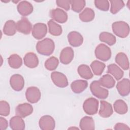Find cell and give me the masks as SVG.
<instances>
[{
    "label": "cell",
    "instance_id": "1",
    "mask_svg": "<svg viewBox=\"0 0 130 130\" xmlns=\"http://www.w3.org/2000/svg\"><path fill=\"white\" fill-rule=\"evenodd\" d=\"M36 48L39 53L43 55L49 56L53 52L55 48V44L52 39L45 38L38 42Z\"/></svg>",
    "mask_w": 130,
    "mask_h": 130
},
{
    "label": "cell",
    "instance_id": "2",
    "mask_svg": "<svg viewBox=\"0 0 130 130\" xmlns=\"http://www.w3.org/2000/svg\"><path fill=\"white\" fill-rule=\"evenodd\" d=\"M112 31L118 37L124 38L127 37L129 33L128 24L122 21H116L112 24Z\"/></svg>",
    "mask_w": 130,
    "mask_h": 130
},
{
    "label": "cell",
    "instance_id": "3",
    "mask_svg": "<svg viewBox=\"0 0 130 130\" xmlns=\"http://www.w3.org/2000/svg\"><path fill=\"white\" fill-rule=\"evenodd\" d=\"M90 89L92 94L100 99H105L109 95V91L101 86L98 81L94 80L90 85Z\"/></svg>",
    "mask_w": 130,
    "mask_h": 130
},
{
    "label": "cell",
    "instance_id": "4",
    "mask_svg": "<svg viewBox=\"0 0 130 130\" xmlns=\"http://www.w3.org/2000/svg\"><path fill=\"white\" fill-rule=\"evenodd\" d=\"M95 57L104 61L108 60L111 56V51L110 48L104 44H100L95 49Z\"/></svg>",
    "mask_w": 130,
    "mask_h": 130
},
{
    "label": "cell",
    "instance_id": "5",
    "mask_svg": "<svg viewBox=\"0 0 130 130\" xmlns=\"http://www.w3.org/2000/svg\"><path fill=\"white\" fill-rule=\"evenodd\" d=\"M99 108V101L95 98H89L83 103V109L84 112L90 115L95 114Z\"/></svg>",
    "mask_w": 130,
    "mask_h": 130
},
{
    "label": "cell",
    "instance_id": "6",
    "mask_svg": "<svg viewBox=\"0 0 130 130\" xmlns=\"http://www.w3.org/2000/svg\"><path fill=\"white\" fill-rule=\"evenodd\" d=\"M51 78L53 83L57 87L64 88L68 85L67 77L59 72H53L51 74Z\"/></svg>",
    "mask_w": 130,
    "mask_h": 130
},
{
    "label": "cell",
    "instance_id": "7",
    "mask_svg": "<svg viewBox=\"0 0 130 130\" xmlns=\"http://www.w3.org/2000/svg\"><path fill=\"white\" fill-rule=\"evenodd\" d=\"M25 96L28 102L34 104L37 103L40 100L41 93L38 87L31 86L27 88L25 92Z\"/></svg>",
    "mask_w": 130,
    "mask_h": 130
},
{
    "label": "cell",
    "instance_id": "8",
    "mask_svg": "<svg viewBox=\"0 0 130 130\" xmlns=\"http://www.w3.org/2000/svg\"><path fill=\"white\" fill-rule=\"evenodd\" d=\"M32 35L37 40L43 38L47 33V25L43 23H37L32 27Z\"/></svg>",
    "mask_w": 130,
    "mask_h": 130
},
{
    "label": "cell",
    "instance_id": "9",
    "mask_svg": "<svg viewBox=\"0 0 130 130\" xmlns=\"http://www.w3.org/2000/svg\"><path fill=\"white\" fill-rule=\"evenodd\" d=\"M39 125L40 128L42 130H53L55 126V122L51 116L44 115L40 118Z\"/></svg>",
    "mask_w": 130,
    "mask_h": 130
},
{
    "label": "cell",
    "instance_id": "10",
    "mask_svg": "<svg viewBox=\"0 0 130 130\" xmlns=\"http://www.w3.org/2000/svg\"><path fill=\"white\" fill-rule=\"evenodd\" d=\"M50 15L52 20L60 23H65L68 20V14L63 10L60 8L52 9L50 11Z\"/></svg>",
    "mask_w": 130,
    "mask_h": 130
},
{
    "label": "cell",
    "instance_id": "11",
    "mask_svg": "<svg viewBox=\"0 0 130 130\" xmlns=\"http://www.w3.org/2000/svg\"><path fill=\"white\" fill-rule=\"evenodd\" d=\"M10 84L13 90L19 91L21 90L24 87V80L21 75L14 74L10 78Z\"/></svg>",
    "mask_w": 130,
    "mask_h": 130
},
{
    "label": "cell",
    "instance_id": "12",
    "mask_svg": "<svg viewBox=\"0 0 130 130\" xmlns=\"http://www.w3.org/2000/svg\"><path fill=\"white\" fill-rule=\"evenodd\" d=\"M33 112L32 106L27 103L19 104L16 108L15 113L16 115L25 118L30 115Z\"/></svg>",
    "mask_w": 130,
    "mask_h": 130
},
{
    "label": "cell",
    "instance_id": "13",
    "mask_svg": "<svg viewBox=\"0 0 130 130\" xmlns=\"http://www.w3.org/2000/svg\"><path fill=\"white\" fill-rule=\"evenodd\" d=\"M74 56V50L71 47L64 48L60 52L59 59L62 64H69L73 60Z\"/></svg>",
    "mask_w": 130,
    "mask_h": 130
},
{
    "label": "cell",
    "instance_id": "14",
    "mask_svg": "<svg viewBox=\"0 0 130 130\" xmlns=\"http://www.w3.org/2000/svg\"><path fill=\"white\" fill-rule=\"evenodd\" d=\"M17 30L23 34H29L31 29L32 25L27 18L23 17L16 23Z\"/></svg>",
    "mask_w": 130,
    "mask_h": 130
},
{
    "label": "cell",
    "instance_id": "15",
    "mask_svg": "<svg viewBox=\"0 0 130 130\" xmlns=\"http://www.w3.org/2000/svg\"><path fill=\"white\" fill-rule=\"evenodd\" d=\"M68 40L69 44L75 47L81 46L83 42L82 36L76 31H72L69 32L68 35Z\"/></svg>",
    "mask_w": 130,
    "mask_h": 130
},
{
    "label": "cell",
    "instance_id": "16",
    "mask_svg": "<svg viewBox=\"0 0 130 130\" xmlns=\"http://www.w3.org/2000/svg\"><path fill=\"white\" fill-rule=\"evenodd\" d=\"M129 80L127 78H124L118 82L116 85V88L120 95L125 96L128 95L129 93Z\"/></svg>",
    "mask_w": 130,
    "mask_h": 130
},
{
    "label": "cell",
    "instance_id": "17",
    "mask_svg": "<svg viewBox=\"0 0 130 130\" xmlns=\"http://www.w3.org/2000/svg\"><path fill=\"white\" fill-rule=\"evenodd\" d=\"M17 8L19 13L23 16H26L30 14L34 10L33 6L31 3L26 1L20 2L17 5Z\"/></svg>",
    "mask_w": 130,
    "mask_h": 130
},
{
    "label": "cell",
    "instance_id": "18",
    "mask_svg": "<svg viewBox=\"0 0 130 130\" xmlns=\"http://www.w3.org/2000/svg\"><path fill=\"white\" fill-rule=\"evenodd\" d=\"M100 109L99 110V115L103 118H108L112 115L113 110L111 104L106 101H101Z\"/></svg>",
    "mask_w": 130,
    "mask_h": 130
},
{
    "label": "cell",
    "instance_id": "19",
    "mask_svg": "<svg viewBox=\"0 0 130 130\" xmlns=\"http://www.w3.org/2000/svg\"><path fill=\"white\" fill-rule=\"evenodd\" d=\"M24 63L28 68H35L39 64V59L37 55L33 52L27 53L24 57Z\"/></svg>",
    "mask_w": 130,
    "mask_h": 130
},
{
    "label": "cell",
    "instance_id": "20",
    "mask_svg": "<svg viewBox=\"0 0 130 130\" xmlns=\"http://www.w3.org/2000/svg\"><path fill=\"white\" fill-rule=\"evenodd\" d=\"M88 86V82L84 80H76L71 84L72 90L75 93H80L84 91Z\"/></svg>",
    "mask_w": 130,
    "mask_h": 130
},
{
    "label": "cell",
    "instance_id": "21",
    "mask_svg": "<svg viewBox=\"0 0 130 130\" xmlns=\"http://www.w3.org/2000/svg\"><path fill=\"white\" fill-rule=\"evenodd\" d=\"M10 126L13 130H23L25 128V122L21 117L15 116L10 120Z\"/></svg>",
    "mask_w": 130,
    "mask_h": 130
},
{
    "label": "cell",
    "instance_id": "22",
    "mask_svg": "<svg viewBox=\"0 0 130 130\" xmlns=\"http://www.w3.org/2000/svg\"><path fill=\"white\" fill-rule=\"evenodd\" d=\"M79 126L82 130H94L95 129L93 119L90 116H84L81 118Z\"/></svg>",
    "mask_w": 130,
    "mask_h": 130
},
{
    "label": "cell",
    "instance_id": "23",
    "mask_svg": "<svg viewBox=\"0 0 130 130\" xmlns=\"http://www.w3.org/2000/svg\"><path fill=\"white\" fill-rule=\"evenodd\" d=\"M115 61L122 69L127 70L129 64L127 55L123 52H119L116 55Z\"/></svg>",
    "mask_w": 130,
    "mask_h": 130
},
{
    "label": "cell",
    "instance_id": "24",
    "mask_svg": "<svg viewBox=\"0 0 130 130\" xmlns=\"http://www.w3.org/2000/svg\"><path fill=\"white\" fill-rule=\"evenodd\" d=\"M107 68V72L111 74L116 80H119L123 76V71L116 64H110Z\"/></svg>",
    "mask_w": 130,
    "mask_h": 130
},
{
    "label": "cell",
    "instance_id": "25",
    "mask_svg": "<svg viewBox=\"0 0 130 130\" xmlns=\"http://www.w3.org/2000/svg\"><path fill=\"white\" fill-rule=\"evenodd\" d=\"M17 30V24L14 21L12 20L6 21L3 27V32L8 36L14 35Z\"/></svg>",
    "mask_w": 130,
    "mask_h": 130
},
{
    "label": "cell",
    "instance_id": "26",
    "mask_svg": "<svg viewBox=\"0 0 130 130\" xmlns=\"http://www.w3.org/2000/svg\"><path fill=\"white\" fill-rule=\"evenodd\" d=\"M49 32L54 36H58L62 34V29L61 26L56 23L53 20H50L47 23Z\"/></svg>",
    "mask_w": 130,
    "mask_h": 130
},
{
    "label": "cell",
    "instance_id": "27",
    "mask_svg": "<svg viewBox=\"0 0 130 130\" xmlns=\"http://www.w3.org/2000/svg\"><path fill=\"white\" fill-rule=\"evenodd\" d=\"M98 81L101 85L107 88H113L115 84V80L109 74L103 75Z\"/></svg>",
    "mask_w": 130,
    "mask_h": 130
},
{
    "label": "cell",
    "instance_id": "28",
    "mask_svg": "<svg viewBox=\"0 0 130 130\" xmlns=\"http://www.w3.org/2000/svg\"><path fill=\"white\" fill-rule=\"evenodd\" d=\"M94 12L89 8H86L81 13L79 14V17L80 19L83 22H90L94 18Z\"/></svg>",
    "mask_w": 130,
    "mask_h": 130
},
{
    "label": "cell",
    "instance_id": "29",
    "mask_svg": "<svg viewBox=\"0 0 130 130\" xmlns=\"http://www.w3.org/2000/svg\"><path fill=\"white\" fill-rule=\"evenodd\" d=\"M114 111L119 114H124L128 111V107L126 103L122 100H117L115 101L113 104Z\"/></svg>",
    "mask_w": 130,
    "mask_h": 130
},
{
    "label": "cell",
    "instance_id": "30",
    "mask_svg": "<svg viewBox=\"0 0 130 130\" xmlns=\"http://www.w3.org/2000/svg\"><path fill=\"white\" fill-rule=\"evenodd\" d=\"M77 70L80 76L84 79H90L93 77V74L89 67L86 64L80 65Z\"/></svg>",
    "mask_w": 130,
    "mask_h": 130
},
{
    "label": "cell",
    "instance_id": "31",
    "mask_svg": "<svg viewBox=\"0 0 130 130\" xmlns=\"http://www.w3.org/2000/svg\"><path fill=\"white\" fill-rule=\"evenodd\" d=\"M99 39L101 42H105L110 46L115 44L116 39L115 36L108 32H102L99 35Z\"/></svg>",
    "mask_w": 130,
    "mask_h": 130
},
{
    "label": "cell",
    "instance_id": "32",
    "mask_svg": "<svg viewBox=\"0 0 130 130\" xmlns=\"http://www.w3.org/2000/svg\"><path fill=\"white\" fill-rule=\"evenodd\" d=\"M8 61L10 67L13 69H18L22 64V60L19 55L13 54L9 56Z\"/></svg>",
    "mask_w": 130,
    "mask_h": 130
},
{
    "label": "cell",
    "instance_id": "33",
    "mask_svg": "<svg viewBox=\"0 0 130 130\" xmlns=\"http://www.w3.org/2000/svg\"><path fill=\"white\" fill-rule=\"evenodd\" d=\"M105 64L99 60H94L90 64V67L93 74L97 76L101 75L105 68Z\"/></svg>",
    "mask_w": 130,
    "mask_h": 130
},
{
    "label": "cell",
    "instance_id": "34",
    "mask_svg": "<svg viewBox=\"0 0 130 130\" xmlns=\"http://www.w3.org/2000/svg\"><path fill=\"white\" fill-rule=\"evenodd\" d=\"M111 3L110 12L113 14H115L124 7V3L121 0H112L110 1Z\"/></svg>",
    "mask_w": 130,
    "mask_h": 130
},
{
    "label": "cell",
    "instance_id": "35",
    "mask_svg": "<svg viewBox=\"0 0 130 130\" xmlns=\"http://www.w3.org/2000/svg\"><path fill=\"white\" fill-rule=\"evenodd\" d=\"M58 64V59L54 56H51L46 60L45 67L49 71H53L57 68Z\"/></svg>",
    "mask_w": 130,
    "mask_h": 130
},
{
    "label": "cell",
    "instance_id": "36",
    "mask_svg": "<svg viewBox=\"0 0 130 130\" xmlns=\"http://www.w3.org/2000/svg\"><path fill=\"white\" fill-rule=\"evenodd\" d=\"M86 2L84 0H72L71 1V5L73 11L79 13L84 8Z\"/></svg>",
    "mask_w": 130,
    "mask_h": 130
},
{
    "label": "cell",
    "instance_id": "37",
    "mask_svg": "<svg viewBox=\"0 0 130 130\" xmlns=\"http://www.w3.org/2000/svg\"><path fill=\"white\" fill-rule=\"evenodd\" d=\"M94 3L95 6L100 10L107 11L109 9V2L107 0H95Z\"/></svg>",
    "mask_w": 130,
    "mask_h": 130
},
{
    "label": "cell",
    "instance_id": "38",
    "mask_svg": "<svg viewBox=\"0 0 130 130\" xmlns=\"http://www.w3.org/2000/svg\"><path fill=\"white\" fill-rule=\"evenodd\" d=\"M10 112V107L9 103L6 101L0 102V115L4 116H7Z\"/></svg>",
    "mask_w": 130,
    "mask_h": 130
},
{
    "label": "cell",
    "instance_id": "39",
    "mask_svg": "<svg viewBox=\"0 0 130 130\" xmlns=\"http://www.w3.org/2000/svg\"><path fill=\"white\" fill-rule=\"evenodd\" d=\"M56 5L60 7L63 8L66 11H68L70 9L71 5V1L69 0H57L56 1Z\"/></svg>",
    "mask_w": 130,
    "mask_h": 130
},
{
    "label": "cell",
    "instance_id": "40",
    "mask_svg": "<svg viewBox=\"0 0 130 130\" xmlns=\"http://www.w3.org/2000/svg\"><path fill=\"white\" fill-rule=\"evenodd\" d=\"M8 126V121L4 117H0V129L5 130Z\"/></svg>",
    "mask_w": 130,
    "mask_h": 130
},
{
    "label": "cell",
    "instance_id": "41",
    "mask_svg": "<svg viewBox=\"0 0 130 130\" xmlns=\"http://www.w3.org/2000/svg\"><path fill=\"white\" fill-rule=\"evenodd\" d=\"M114 129L115 130L119 129H129V127L125 124L123 123H116L114 127Z\"/></svg>",
    "mask_w": 130,
    "mask_h": 130
},
{
    "label": "cell",
    "instance_id": "42",
    "mask_svg": "<svg viewBox=\"0 0 130 130\" xmlns=\"http://www.w3.org/2000/svg\"><path fill=\"white\" fill-rule=\"evenodd\" d=\"M69 129H78L79 128L78 127H70V128H69Z\"/></svg>",
    "mask_w": 130,
    "mask_h": 130
},
{
    "label": "cell",
    "instance_id": "43",
    "mask_svg": "<svg viewBox=\"0 0 130 130\" xmlns=\"http://www.w3.org/2000/svg\"><path fill=\"white\" fill-rule=\"evenodd\" d=\"M130 2V1H128V2H127V7H128V8L129 9V3Z\"/></svg>",
    "mask_w": 130,
    "mask_h": 130
}]
</instances>
